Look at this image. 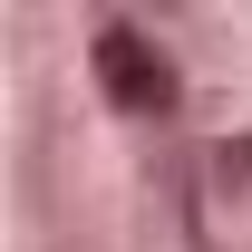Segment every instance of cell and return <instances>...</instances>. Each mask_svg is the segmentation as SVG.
<instances>
[{
	"label": "cell",
	"instance_id": "2",
	"mask_svg": "<svg viewBox=\"0 0 252 252\" xmlns=\"http://www.w3.org/2000/svg\"><path fill=\"white\" fill-rule=\"evenodd\" d=\"M204 175H214V194H223V204H233V194H252V126L204 146Z\"/></svg>",
	"mask_w": 252,
	"mask_h": 252
},
{
	"label": "cell",
	"instance_id": "1",
	"mask_svg": "<svg viewBox=\"0 0 252 252\" xmlns=\"http://www.w3.org/2000/svg\"><path fill=\"white\" fill-rule=\"evenodd\" d=\"M88 68H97V88H107V107H126V117H175V97H185L175 59H165L136 20H107V30L88 39Z\"/></svg>",
	"mask_w": 252,
	"mask_h": 252
}]
</instances>
